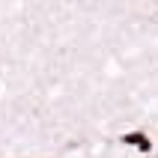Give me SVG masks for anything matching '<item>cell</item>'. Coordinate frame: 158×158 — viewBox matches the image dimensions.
I'll list each match as a JSON object with an SVG mask.
<instances>
[{
    "mask_svg": "<svg viewBox=\"0 0 158 158\" xmlns=\"http://www.w3.org/2000/svg\"><path fill=\"white\" fill-rule=\"evenodd\" d=\"M119 143H125V146H134V149H140L149 155L152 152V137L146 131H125L123 137H119Z\"/></svg>",
    "mask_w": 158,
    "mask_h": 158,
    "instance_id": "6da1fadb",
    "label": "cell"
}]
</instances>
